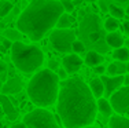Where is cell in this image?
<instances>
[{"instance_id":"obj_21","label":"cell","mask_w":129,"mask_h":128,"mask_svg":"<svg viewBox=\"0 0 129 128\" xmlns=\"http://www.w3.org/2000/svg\"><path fill=\"white\" fill-rule=\"evenodd\" d=\"M56 26H58V29H69V26H72V18H70V15L63 13L59 17V19H58Z\"/></svg>"},{"instance_id":"obj_33","label":"cell","mask_w":129,"mask_h":128,"mask_svg":"<svg viewBox=\"0 0 129 128\" xmlns=\"http://www.w3.org/2000/svg\"><path fill=\"white\" fill-rule=\"evenodd\" d=\"M6 68H7V66H6V63L0 61V74H3V73L6 72Z\"/></svg>"},{"instance_id":"obj_42","label":"cell","mask_w":129,"mask_h":128,"mask_svg":"<svg viewBox=\"0 0 129 128\" xmlns=\"http://www.w3.org/2000/svg\"><path fill=\"white\" fill-rule=\"evenodd\" d=\"M125 13H126V14L129 15V6H128V8H126V11H125Z\"/></svg>"},{"instance_id":"obj_17","label":"cell","mask_w":129,"mask_h":128,"mask_svg":"<svg viewBox=\"0 0 129 128\" xmlns=\"http://www.w3.org/2000/svg\"><path fill=\"white\" fill-rule=\"evenodd\" d=\"M96 105H98V110H99V113L102 114L103 117L110 118L113 116V108H111V105H110L109 99L100 98V99H98Z\"/></svg>"},{"instance_id":"obj_14","label":"cell","mask_w":129,"mask_h":128,"mask_svg":"<svg viewBox=\"0 0 129 128\" xmlns=\"http://www.w3.org/2000/svg\"><path fill=\"white\" fill-rule=\"evenodd\" d=\"M88 87H89L92 95L95 96V99H100L104 95V87H103V83H102V80H100V77L92 79Z\"/></svg>"},{"instance_id":"obj_28","label":"cell","mask_w":129,"mask_h":128,"mask_svg":"<svg viewBox=\"0 0 129 128\" xmlns=\"http://www.w3.org/2000/svg\"><path fill=\"white\" fill-rule=\"evenodd\" d=\"M48 69H50L51 72H56L58 69H59V62H58L56 59H50L48 61Z\"/></svg>"},{"instance_id":"obj_22","label":"cell","mask_w":129,"mask_h":128,"mask_svg":"<svg viewBox=\"0 0 129 128\" xmlns=\"http://www.w3.org/2000/svg\"><path fill=\"white\" fill-rule=\"evenodd\" d=\"M109 11H110V14L113 15V18H115V19H121V18H124L125 17V11H124V8H121L119 6H117V4H110V8H109Z\"/></svg>"},{"instance_id":"obj_45","label":"cell","mask_w":129,"mask_h":128,"mask_svg":"<svg viewBox=\"0 0 129 128\" xmlns=\"http://www.w3.org/2000/svg\"><path fill=\"white\" fill-rule=\"evenodd\" d=\"M54 2H59V0H54Z\"/></svg>"},{"instance_id":"obj_40","label":"cell","mask_w":129,"mask_h":128,"mask_svg":"<svg viewBox=\"0 0 129 128\" xmlns=\"http://www.w3.org/2000/svg\"><path fill=\"white\" fill-rule=\"evenodd\" d=\"M126 72H128V74H129V62L126 63Z\"/></svg>"},{"instance_id":"obj_18","label":"cell","mask_w":129,"mask_h":128,"mask_svg":"<svg viewBox=\"0 0 129 128\" xmlns=\"http://www.w3.org/2000/svg\"><path fill=\"white\" fill-rule=\"evenodd\" d=\"M110 77H114V76H124V73L126 72V63L124 62H114L111 65H109V68L106 69Z\"/></svg>"},{"instance_id":"obj_43","label":"cell","mask_w":129,"mask_h":128,"mask_svg":"<svg viewBox=\"0 0 129 128\" xmlns=\"http://www.w3.org/2000/svg\"><path fill=\"white\" fill-rule=\"evenodd\" d=\"M87 128H98V127H87Z\"/></svg>"},{"instance_id":"obj_6","label":"cell","mask_w":129,"mask_h":128,"mask_svg":"<svg viewBox=\"0 0 129 128\" xmlns=\"http://www.w3.org/2000/svg\"><path fill=\"white\" fill-rule=\"evenodd\" d=\"M22 123L26 128H59L54 114L41 108H37L25 114Z\"/></svg>"},{"instance_id":"obj_11","label":"cell","mask_w":129,"mask_h":128,"mask_svg":"<svg viewBox=\"0 0 129 128\" xmlns=\"http://www.w3.org/2000/svg\"><path fill=\"white\" fill-rule=\"evenodd\" d=\"M82 62L84 61L80 58L77 54H69V55H64V58L62 59L63 63V69L69 73H76L77 70H80L82 66Z\"/></svg>"},{"instance_id":"obj_38","label":"cell","mask_w":129,"mask_h":128,"mask_svg":"<svg viewBox=\"0 0 129 128\" xmlns=\"http://www.w3.org/2000/svg\"><path fill=\"white\" fill-rule=\"evenodd\" d=\"M88 3H95V2H99V0H87Z\"/></svg>"},{"instance_id":"obj_32","label":"cell","mask_w":129,"mask_h":128,"mask_svg":"<svg viewBox=\"0 0 129 128\" xmlns=\"http://www.w3.org/2000/svg\"><path fill=\"white\" fill-rule=\"evenodd\" d=\"M122 28H124V32L129 35V21H125L124 23H122Z\"/></svg>"},{"instance_id":"obj_4","label":"cell","mask_w":129,"mask_h":128,"mask_svg":"<svg viewBox=\"0 0 129 128\" xmlns=\"http://www.w3.org/2000/svg\"><path fill=\"white\" fill-rule=\"evenodd\" d=\"M78 36L84 45L93 48L92 51H96L99 54L109 51V45L106 44V30L96 14L89 13L82 17L78 26Z\"/></svg>"},{"instance_id":"obj_30","label":"cell","mask_w":129,"mask_h":128,"mask_svg":"<svg viewBox=\"0 0 129 128\" xmlns=\"http://www.w3.org/2000/svg\"><path fill=\"white\" fill-rule=\"evenodd\" d=\"M2 45L8 51V50H11V47H13V43H11L10 40H7V39H3V40H2Z\"/></svg>"},{"instance_id":"obj_27","label":"cell","mask_w":129,"mask_h":128,"mask_svg":"<svg viewBox=\"0 0 129 128\" xmlns=\"http://www.w3.org/2000/svg\"><path fill=\"white\" fill-rule=\"evenodd\" d=\"M110 4H111V3H110L109 0H99V2H98V6H99L102 13H107V11H109Z\"/></svg>"},{"instance_id":"obj_16","label":"cell","mask_w":129,"mask_h":128,"mask_svg":"<svg viewBox=\"0 0 129 128\" xmlns=\"http://www.w3.org/2000/svg\"><path fill=\"white\" fill-rule=\"evenodd\" d=\"M109 128H129V118L113 114L109 118Z\"/></svg>"},{"instance_id":"obj_20","label":"cell","mask_w":129,"mask_h":128,"mask_svg":"<svg viewBox=\"0 0 129 128\" xmlns=\"http://www.w3.org/2000/svg\"><path fill=\"white\" fill-rule=\"evenodd\" d=\"M103 28H104V30H106L107 33H113V32H115V30L119 28V22H118V19L110 17V18H107V19L104 21Z\"/></svg>"},{"instance_id":"obj_3","label":"cell","mask_w":129,"mask_h":128,"mask_svg":"<svg viewBox=\"0 0 129 128\" xmlns=\"http://www.w3.org/2000/svg\"><path fill=\"white\" fill-rule=\"evenodd\" d=\"M26 92L36 106L44 109L54 105L59 95V79L50 69L39 70L27 83Z\"/></svg>"},{"instance_id":"obj_9","label":"cell","mask_w":129,"mask_h":128,"mask_svg":"<svg viewBox=\"0 0 129 128\" xmlns=\"http://www.w3.org/2000/svg\"><path fill=\"white\" fill-rule=\"evenodd\" d=\"M104 87V95L106 96H111L114 92L119 90L121 87H124V76H114V77H110V76H102L100 77Z\"/></svg>"},{"instance_id":"obj_31","label":"cell","mask_w":129,"mask_h":128,"mask_svg":"<svg viewBox=\"0 0 129 128\" xmlns=\"http://www.w3.org/2000/svg\"><path fill=\"white\" fill-rule=\"evenodd\" d=\"M104 72H106V68L102 66V65L95 68V73H98V74H100V76H104Z\"/></svg>"},{"instance_id":"obj_25","label":"cell","mask_w":129,"mask_h":128,"mask_svg":"<svg viewBox=\"0 0 129 128\" xmlns=\"http://www.w3.org/2000/svg\"><path fill=\"white\" fill-rule=\"evenodd\" d=\"M72 50L74 51V54H81V53L85 51V45H84V43H82L81 40H76L74 43H73V45H72Z\"/></svg>"},{"instance_id":"obj_24","label":"cell","mask_w":129,"mask_h":128,"mask_svg":"<svg viewBox=\"0 0 129 128\" xmlns=\"http://www.w3.org/2000/svg\"><path fill=\"white\" fill-rule=\"evenodd\" d=\"M13 10V4L10 2H0V17H6Z\"/></svg>"},{"instance_id":"obj_39","label":"cell","mask_w":129,"mask_h":128,"mask_svg":"<svg viewBox=\"0 0 129 128\" xmlns=\"http://www.w3.org/2000/svg\"><path fill=\"white\" fill-rule=\"evenodd\" d=\"M3 117V110H2V106H0V118Z\"/></svg>"},{"instance_id":"obj_37","label":"cell","mask_w":129,"mask_h":128,"mask_svg":"<svg viewBox=\"0 0 129 128\" xmlns=\"http://www.w3.org/2000/svg\"><path fill=\"white\" fill-rule=\"evenodd\" d=\"M114 2H117V3H128L129 0H114Z\"/></svg>"},{"instance_id":"obj_46","label":"cell","mask_w":129,"mask_h":128,"mask_svg":"<svg viewBox=\"0 0 129 128\" xmlns=\"http://www.w3.org/2000/svg\"><path fill=\"white\" fill-rule=\"evenodd\" d=\"M72 2H74V0H72Z\"/></svg>"},{"instance_id":"obj_36","label":"cell","mask_w":129,"mask_h":128,"mask_svg":"<svg viewBox=\"0 0 129 128\" xmlns=\"http://www.w3.org/2000/svg\"><path fill=\"white\" fill-rule=\"evenodd\" d=\"M0 53H3V54H4V53H7V50H6V48L3 47V45H0Z\"/></svg>"},{"instance_id":"obj_35","label":"cell","mask_w":129,"mask_h":128,"mask_svg":"<svg viewBox=\"0 0 129 128\" xmlns=\"http://www.w3.org/2000/svg\"><path fill=\"white\" fill-rule=\"evenodd\" d=\"M124 87H129V74L124 76Z\"/></svg>"},{"instance_id":"obj_19","label":"cell","mask_w":129,"mask_h":128,"mask_svg":"<svg viewBox=\"0 0 129 128\" xmlns=\"http://www.w3.org/2000/svg\"><path fill=\"white\" fill-rule=\"evenodd\" d=\"M113 58L117 59V62H124L128 63L129 62V48L121 47V48H117L113 53Z\"/></svg>"},{"instance_id":"obj_12","label":"cell","mask_w":129,"mask_h":128,"mask_svg":"<svg viewBox=\"0 0 129 128\" xmlns=\"http://www.w3.org/2000/svg\"><path fill=\"white\" fill-rule=\"evenodd\" d=\"M23 87V83L19 77H10L7 80V83L3 84V88H2V94L3 95H7V94H18L21 92Z\"/></svg>"},{"instance_id":"obj_44","label":"cell","mask_w":129,"mask_h":128,"mask_svg":"<svg viewBox=\"0 0 129 128\" xmlns=\"http://www.w3.org/2000/svg\"><path fill=\"white\" fill-rule=\"evenodd\" d=\"M126 116H128V117H126V118H129V112H128V113H126Z\"/></svg>"},{"instance_id":"obj_29","label":"cell","mask_w":129,"mask_h":128,"mask_svg":"<svg viewBox=\"0 0 129 128\" xmlns=\"http://www.w3.org/2000/svg\"><path fill=\"white\" fill-rule=\"evenodd\" d=\"M56 76H58V79L59 80H62V81H64V80H67V72L64 70V69L62 68V69H58L56 70Z\"/></svg>"},{"instance_id":"obj_13","label":"cell","mask_w":129,"mask_h":128,"mask_svg":"<svg viewBox=\"0 0 129 128\" xmlns=\"http://www.w3.org/2000/svg\"><path fill=\"white\" fill-rule=\"evenodd\" d=\"M124 43H125V40H124L121 33L113 32V33H107L106 35V44L109 45V47L114 48V50L121 48L122 45H124Z\"/></svg>"},{"instance_id":"obj_26","label":"cell","mask_w":129,"mask_h":128,"mask_svg":"<svg viewBox=\"0 0 129 128\" xmlns=\"http://www.w3.org/2000/svg\"><path fill=\"white\" fill-rule=\"evenodd\" d=\"M59 2L66 13H73L74 11V4H73L72 0H59Z\"/></svg>"},{"instance_id":"obj_23","label":"cell","mask_w":129,"mask_h":128,"mask_svg":"<svg viewBox=\"0 0 129 128\" xmlns=\"http://www.w3.org/2000/svg\"><path fill=\"white\" fill-rule=\"evenodd\" d=\"M19 37H21V33L19 30H14V29H7L4 32V39H7V40H10L11 43H17L19 41Z\"/></svg>"},{"instance_id":"obj_5","label":"cell","mask_w":129,"mask_h":128,"mask_svg":"<svg viewBox=\"0 0 129 128\" xmlns=\"http://www.w3.org/2000/svg\"><path fill=\"white\" fill-rule=\"evenodd\" d=\"M44 53L36 45H29L22 41L13 43L11 47V59L15 68L22 73H33L44 62Z\"/></svg>"},{"instance_id":"obj_8","label":"cell","mask_w":129,"mask_h":128,"mask_svg":"<svg viewBox=\"0 0 129 128\" xmlns=\"http://www.w3.org/2000/svg\"><path fill=\"white\" fill-rule=\"evenodd\" d=\"M110 105L119 116L126 114L129 112V87H121L113 94L110 96Z\"/></svg>"},{"instance_id":"obj_15","label":"cell","mask_w":129,"mask_h":128,"mask_svg":"<svg viewBox=\"0 0 129 128\" xmlns=\"http://www.w3.org/2000/svg\"><path fill=\"white\" fill-rule=\"evenodd\" d=\"M85 63H87L88 66H92V68H96V66H100L102 65V62L104 61V58L102 54L96 53V51H88L87 55H85L84 58Z\"/></svg>"},{"instance_id":"obj_7","label":"cell","mask_w":129,"mask_h":128,"mask_svg":"<svg viewBox=\"0 0 129 128\" xmlns=\"http://www.w3.org/2000/svg\"><path fill=\"white\" fill-rule=\"evenodd\" d=\"M76 37H77V35L72 29H55L50 35V43L58 53L69 55L73 51L72 50L73 43L77 40Z\"/></svg>"},{"instance_id":"obj_10","label":"cell","mask_w":129,"mask_h":128,"mask_svg":"<svg viewBox=\"0 0 129 128\" xmlns=\"http://www.w3.org/2000/svg\"><path fill=\"white\" fill-rule=\"evenodd\" d=\"M0 106H2V110H3V114H6V117L8 118L10 121H14L18 118L19 116V112L15 109L14 103L10 100L7 95H3L0 94Z\"/></svg>"},{"instance_id":"obj_41","label":"cell","mask_w":129,"mask_h":128,"mask_svg":"<svg viewBox=\"0 0 129 128\" xmlns=\"http://www.w3.org/2000/svg\"><path fill=\"white\" fill-rule=\"evenodd\" d=\"M2 88H3V83H2V80H0V92H2Z\"/></svg>"},{"instance_id":"obj_1","label":"cell","mask_w":129,"mask_h":128,"mask_svg":"<svg viewBox=\"0 0 129 128\" xmlns=\"http://www.w3.org/2000/svg\"><path fill=\"white\" fill-rule=\"evenodd\" d=\"M56 110L64 128H87L96 118V99L89 87L78 77L59 84Z\"/></svg>"},{"instance_id":"obj_2","label":"cell","mask_w":129,"mask_h":128,"mask_svg":"<svg viewBox=\"0 0 129 128\" xmlns=\"http://www.w3.org/2000/svg\"><path fill=\"white\" fill-rule=\"evenodd\" d=\"M64 13L60 2L54 0H32L21 13L17 28L32 41H39L56 26L59 17Z\"/></svg>"},{"instance_id":"obj_34","label":"cell","mask_w":129,"mask_h":128,"mask_svg":"<svg viewBox=\"0 0 129 128\" xmlns=\"http://www.w3.org/2000/svg\"><path fill=\"white\" fill-rule=\"evenodd\" d=\"M11 128H26L23 123H15L14 125H11Z\"/></svg>"}]
</instances>
